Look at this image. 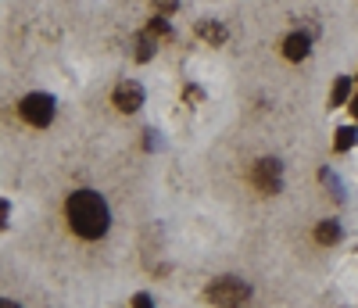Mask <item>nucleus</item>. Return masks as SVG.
Returning a JSON list of instances; mask_svg holds the SVG:
<instances>
[{
    "mask_svg": "<svg viewBox=\"0 0 358 308\" xmlns=\"http://www.w3.org/2000/svg\"><path fill=\"white\" fill-rule=\"evenodd\" d=\"M65 219L76 237L83 240H101L111 226V211L97 190H72L65 201Z\"/></svg>",
    "mask_w": 358,
    "mask_h": 308,
    "instance_id": "obj_1",
    "label": "nucleus"
},
{
    "mask_svg": "<svg viewBox=\"0 0 358 308\" xmlns=\"http://www.w3.org/2000/svg\"><path fill=\"white\" fill-rule=\"evenodd\" d=\"M208 301H215L219 308H244L248 298H251V287L236 276H219L215 284H208Z\"/></svg>",
    "mask_w": 358,
    "mask_h": 308,
    "instance_id": "obj_2",
    "label": "nucleus"
},
{
    "mask_svg": "<svg viewBox=\"0 0 358 308\" xmlns=\"http://www.w3.org/2000/svg\"><path fill=\"white\" fill-rule=\"evenodd\" d=\"M18 115L29 122V126L43 130V126H50V122H54V97L50 94H29V97H22Z\"/></svg>",
    "mask_w": 358,
    "mask_h": 308,
    "instance_id": "obj_3",
    "label": "nucleus"
},
{
    "mask_svg": "<svg viewBox=\"0 0 358 308\" xmlns=\"http://www.w3.org/2000/svg\"><path fill=\"white\" fill-rule=\"evenodd\" d=\"M251 183H255L262 194H280V187H283V165H280L276 158H262V162H255V169H251Z\"/></svg>",
    "mask_w": 358,
    "mask_h": 308,
    "instance_id": "obj_4",
    "label": "nucleus"
},
{
    "mask_svg": "<svg viewBox=\"0 0 358 308\" xmlns=\"http://www.w3.org/2000/svg\"><path fill=\"white\" fill-rule=\"evenodd\" d=\"M111 101H115V108H118V111L133 115V111H140V108H143V86H140V83H133V79L118 83V86H115V94H111Z\"/></svg>",
    "mask_w": 358,
    "mask_h": 308,
    "instance_id": "obj_5",
    "label": "nucleus"
},
{
    "mask_svg": "<svg viewBox=\"0 0 358 308\" xmlns=\"http://www.w3.org/2000/svg\"><path fill=\"white\" fill-rule=\"evenodd\" d=\"M308 47H312V40H308L305 33H290V36L283 40V57H287V61H305V57H308Z\"/></svg>",
    "mask_w": 358,
    "mask_h": 308,
    "instance_id": "obj_6",
    "label": "nucleus"
},
{
    "mask_svg": "<svg viewBox=\"0 0 358 308\" xmlns=\"http://www.w3.org/2000/svg\"><path fill=\"white\" fill-rule=\"evenodd\" d=\"M197 33H201V40H204V43H212V47L226 43V36H229L222 22H197Z\"/></svg>",
    "mask_w": 358,
    "mask_h": 308,
    "instance_id": "obj_7",
    "label": "nucleus"
},
{
    "mask_svg": "<svg viewBox=\"0 0 358 308\" xmlns=\"http://www.w3.org/2000/svg\"><path fill=\"white\" fill-rule=\"evenodd\" d=\"M315 240L322 244V248H330V244H337V240H341V223H334V219L319 223V226H315Z\"/></svg>",
    "mask_w": 358,
    "mask_h": 308,
    "instance_id": "obj_8",
    "label": "nucleus"
},
{
    "mask_svg": "<svg viewBox=\"0 0 358 308\" xmlns=\"http://www.w3.org/2000/svg\"><path fill=\"white\" fill-rule=\"evenodd\" d=\"M344 101H351V79H348V76H341V79L334 83V94H330V108H341Z\"/></svg>",
    "mask_w": 358,
    "mask_h": 308,
    "instance_id": "obj_9",
    "label": "nucleus"
},
{
    "mask_svg": "<svg viewBox=\"0 0 358 308\" xmlns=\"http://www.w3.org/2000/svg\"><path fill=\"white\" fill-rule=\"evenodd\" d=\"M355 144H358V130H355V126L337 130V140H334V147H337V150H351Z\"/></svg>",
    "mask_w": 358,
    "mask_h": 308,
    "instance_id": "obj_10",
    "label": "nucleus"
},
{
    "mask_svg": "<svg viewBox=\"0 0 358 308\" xmlns=\"http://www.w3.org/2000/svg\"><path fill=\"white\" fill-rule=\"evenodd\" d=\"M151 54H155V36L151 33L136 36V61H151Z\"/></svg>",
    "mask_w": 358,
    "mask_h": 308,
    "instance_id": "obj_11",
    "label": "nucleus"
},
{
    "mask_svg": "<svg viewBox=\"0 0 358 308\" xmlns=\"http://www.w3.org/2000/svg\"><path fill=\"white\" fill-rule=\"evenodd\" d=\"M147 33H151L155 40H169V36H172V25H169L165 18H155L151 25H147Z\"/></svg>",
    "mask_w": 358,
    "mask_h": 308,
    "instance_id": "obj_12",
    "label": "nucleus"
},
{
    "mask_svg": "<svg viewBox=\"0 0 358 308\" xmlns=\"http://www.w3.org/2000/svg\"><path fill=\"white\" fill-rule=\"evenodd\" d=\"M155 8H158L162 15H169V11H176V8H179V0H155Z\"/></svg>",
    "mask_w": 358,
    "mask_h": 308,
    "instance_id": "obj_13",
    "label": "nucleus"
},
{
    "mask_svg": "<svg viewBox=\"0 0 358 308\" xmlns=\"http://www.w3.org/2000/svg\"><path fill=\"white\" fill-rule=\"evenodd\" d=\"M133 308H155L151 294H136V298H133Z\"/></svg>",
    "mask_w": 358,
    "mask_h": 308,
    "instance_id": "obj_14",
    "label": "nucleus"
},
{
    "mask_svg": "<svg viewBox=\"0 0 358 308\" xmlns=\"http://www.w3.org/2000/svg\"><path fill=\"white\" fill-rule=\"evenodd\" d=\"M183 97H187V101H201V90L190 86V90H183Z\"/></svg>",
    "mask_w": 358,
    "mask_h": 308,
    "instance_id": "obj_15",
    "label": "nucleus"
},
{
    "mask_svg": "<svg viewBox=\"0 0 358 308\" xmlns=\"http://www.w3.org/2000/svg\"><path fill=\"white\" fill-rule=\"evenodd\" d=\"M351 115H355V118H358V94H355V97H351Z\"/></svg>",
    "mask_w": 358,
    "mask_h": 308,
    "instance_id": "obj_16",
    "label": "nucleus"
},
{
    "mask_svg": "<svg viewBox=\"0 0 358 308\" xmlns=\"http://www.w3.org/2000/svg\"><path fill=\"white\" fill-rule=\"evenodd\" d=\"M0 308H22V304H15V301H0Z\"/></svg>",
    "mask_w": 358,
    "mask_h": 308,
    "instance_id": "obj_17",
    "label": "nucleus"
}]
</instances>
